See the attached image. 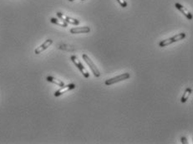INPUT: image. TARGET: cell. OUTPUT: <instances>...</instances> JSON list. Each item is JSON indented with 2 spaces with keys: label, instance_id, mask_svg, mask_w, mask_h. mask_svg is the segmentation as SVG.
I'll list each match as a JSON object with an SVG mask.
<instances>
[{
  "label": "cell",
  "instance_id": "obj_1",
  "mask_svg": "<svg viewBox=\"0 0 193 144\" xmlns=\"http://www.w3.org/2000/svg\"><path fill=\"white\" fill-rule=\"evenodd\" d=\"M186 38V34L185 33H181V34H176L175 36H173L172 38H167L166 40H163V41H161L159 44V46L160 47H166L167 45H170V44H174V43H176L177 41H180L183 39V38Z\"/></svg>",
  "mask_w": 193,
  "mask_h": 144
},
{
  "label": "cell",
  "instance_id": "obj_2",
  "mask_svg": "<svg viewBox=\"0 0 193 144\" xmlns=\"http://www.w3.org/2000/svg\"><path fill=\"white\" fill-rule=\"evenodd\" d=\"M82 57H83L84 61H85V63L87 64V65L90 67V68L91 69L92 73L95 75V77H100V71L97 68V67L95 66V64L93 63V61L90 59V57H89L87 54H82Z\"/></svg>",
  "mask_w": 193,
  "mask_h": 144
},
{
  "label": "cell",
  "instance_id": "obj_3",
  "mask_svg": "<svg viewBox=\"0 0 193 144\" xmlns=\"http://www.w3.org/2000/svg\"><path fill=\"white\" fill-rule=\"evenodd\" d=\"M130 77V74H128V73H125V74H120L119 76H116V77H113V78H110V79H108V80L105 81V85H112V84H115L118 82H120V81H124L125 79H128L129 77Z\"/></svg>",
  "mask_w": 193,
  "mask_h": 144
},
{
  "label": "cell",
  "instance_id": "obj_4",
  "mask_svg": "<svg viewBox=\"0 0 193 144\" xmlns=\"http://www.w3.org/2000/svg\"><path fill=\"white\" fill-rule=\"evenodd\" d=\"M71 60L72 62L75 64V66L78 67L80 71L81 72L82 74L84 75V77H90V74L88 73V71L86 70L85 68V67L83 66V64L80 63V61L79 60L77 57H75V56H71Z\"/></svg>",
  "mask_w": 193,
  "mask_h": 144
},
{
  "label": "cell",
  "instance_id": "obj_5",
  "mask_svg": "<svg viewBox=\"0 0 193 144\" xmlns=\"http://www.w3.org/2000/svg\"><path fill=\"white\" fill-rule=\"evenodd\" d=\"M75 87V85L74 83L68 84V85H66V86L64 85L63 87H61L60 89H59L57 92H55V93H54V96H55V97H59V96H61L62 94L67 93L68 91L74 89Z\"/></svg>",
  "mask_w": 193,
  "mask_h": 144
},
{
  "label": "cell",
  "instance_id": "obj_6",
  "mask_svg": "<svg viewBox=\"0 0 193 144\" xmlns=\"http://www.w3.org/2000/svg\"><path fill=\"white\" fill-rule=\"evenodd\" d=\"M57 16L60 19H62L63 21L64 22H66L67 24H73V25H78L80 24V21L78 19H75V18H69L68 16H66V15H64V14H61V13H57Z\"/></svg>",
  "mask_w": 193,
  "mask_h": 144
},
{
  "label": "cell",
  "instance_id": "obj_7",
  "mask_svg": "<svg viewBox=\"0 0 193 144\" xmlns=\"http://www.w3.org/2000/svg\"><path fill=\"white\" fill-rule=\"evenodd\" d=\"M53 44V41L51 40V39H48L44 42V44L40 45L39 47H38L35 50H34V54H39L40 53H42L43 51L46 50L48 47L50 46L51 44Z\"/></svg>",
  "mask_w": 193,
  "mask_h": 144
},
{
  "label": "cell",
  "instance_id": "obj_8",
  "mask_svg": "<svg viewBox=\"0 0 193 144\" xmlns=\"http://www.w3.org/2000/svg\"><path fill=\"white\" fill-rule=\"evenodd\" d=\"M175 6H176V8H177L179 11H181V13H182V14H184L187 18H188V19H190V20H191V19H192V14H191L189 11L187 10L184 6H182V5H181V4H179V3H176V4H175Z\"/></svg>",
  "mask_w": 193,
  "mask_h": 144
},
{
  "label": "cell",
  "instance_id": "obj_9",
  "mask_svg": "<svg viewBox=\"0 0 193 144\" xmlns=\"http://www.w3.org/2000/svg\"><path fill=\"white\" fill-rule=\"evenodd\" d=\"M90 32V28L89 27H79L73 28L70 29V34H86Z\"/></svg>",
  "mask_w": 193,
  "mask_h": 144
},
{
  "label": "cell",
  "instance_id": "obj_10",
  "mask_svg": "<svg viewBox=\"0 0 193 144\" xmlns=\"http://www.w3.org/2000/svg\"><path fill=\"white\" fill-rule=\"evenodd\" d=\"M46 79H47L48 82H49V83H53L56 84V85H58V86H59V87H63V86L64 85L63 81L59 80V79H58V78H56V77H52V76H48Z\"/></svg>",
  "mask_w": 193,
  "mask_h": 144
},
{
  "label": "cell",
  "instance_id": "obj_11",
  "mask_svg": "<svg viewBox=\"0 0 193 144\" xmlns=\"http://www.w3.org/2000/svg\"><path fill=\"white\" fill-rule=\"evenodd\" d=\"M50 22L52 24H57V25H59L61 27L63 28H67L68 26V24L66 23V22H64L63 21L62 19L59 20V19H58V18H52L50 19Z\"/></svg>",
  "mask_w": 193,
  "mask_h": 144
},
{
  "label": "cell",
  "instance_id": "obj_12",
  "mask_svg": "<svg viewBox=\"0 0 193 144\" xmlns=\"http://www.w3.org/2000/svg\"><path fill=\"white\" fill-rule=\"evenodd\" d=\"M191 93H192V90H191V88H190V87H188V88H186V91H185V93H184V94H183L182 97H181V102L182 103H186V101H187V99L189 98L190 95L191 94Z\"/></svg>",
  "mask_w": 193,
  "mask_h": 144
},
{
  "label": "cell",
  "instance_id": "obj_13",
  "mask_svg": "<svg viewBox=\"0 0 193 144\" xmlns=\"http://www.w3.org/2000/svg\"><path fill=\"white\" fill-rule=\"evenodd\" d=\"M118 1V3L120 4V6L123 8H126L127 7V3H126V1L125 0H117Z\"/></svg>",
  "mask_w": 193,
  "mask_h": 144
},
{
  "label": "cell",
  "instance_id": "obj_14",
  "mask_svg": "<svg viewBox=\"0 0 193 144\" xmlns=\"http://www.w3.org/2000/svg\"><path fill=\"white\" fill-rule=\"evenodd\" d=\"M181 140H182V143H184V142H185V143H187V142H186V139L185 138V137H182V138H181Z\"/></svg>",
  "mask_w": 193,
  "mask_h": 144
},
{
  "label": "cell",
  "instance_id": "obj_15",
  "mask_svg": "<svg viewBox=\"0 0 193 144\" xmlns=\"http://www.w3.org/2000/svg\"><path fill=\"white\" fill-rule=\"evenodd\" d=\"M69 1H70V2H73V1H75V0H69Z\"/></svg>",
  "mask_w": 193,
  "mask_h": 144
},
{
  "label": "cell",
  "instance_id": "obj_16",
  "mask_svg": "<svg viewBox=\"0 0 193 144\" xmlns=\"http://www.w3.org/2000/svg\"><path fill=\"white\" fill-rule=\"evenodd\" d=\"M81 1H84V0H81Z\"/></svg>",
  "mask_w": 193,
  "mask_h": 144
}]
</instances>
